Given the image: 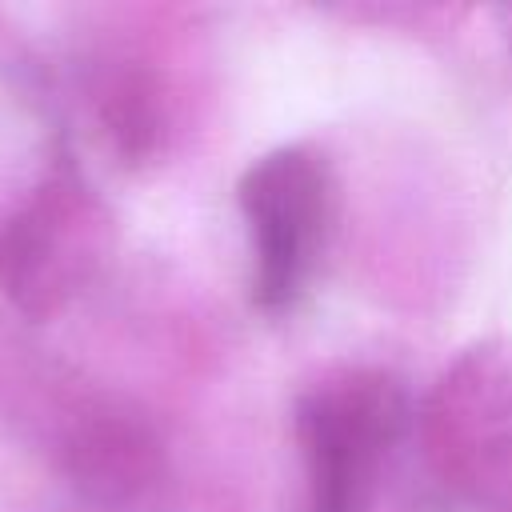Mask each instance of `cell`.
I'll use <instances>...</instances> for the list:
<instances>
[{
    "instance_id": "obj_2",
    "label": "cell",
    "mask_w": 512,
    "mask_h": 512,
    "mask_svg": "<svg viewBox=\"0 0 512 512\" xmlns=\"http://www.w3.org/2000/svg\"><path fill=\"white\" fill-rule=\"evenodd\" d=\"M112 248V208L60 156L0 212V296L28 320H52L100 280Z\"/></svg>"
},
{
    "instance_id": "obj_5",
    "label": "cell",
    "mask_w": 512,
    "mask_h": 512,
    "mask_svg": "<svg viewBox=\"0 0 512 512\" xmlns=\"http://www.w3.org/2000/svg\"><path fill=\"white\" fill-rule=\"evenodd\" d=\"M56 460L88 512H156L172 488L160 428L132 404L88 396L60 424Z\"/></svg>"
},
{
    "instance_id": "obj_3",
    "label": "cell",
    "mask_w": 512,
    "mask_h": 512,
    "mask_svg": "<svg viewBox=\"0 0 512 512\" xmlns=\"http://www.w3.org/2000/svg\"><path fill=\"white\" fill-rule=\"evenodd\" d=\"M416 436L432 476L476 512H512V336L460 348L424 400Z\"/></svg>"
},
{
    "instance_id": "obj_1",
    "label": "cell",
    "mask_w": 512,
    "mask_h": 512,
    "mask_svg": "<svg viewBox=\"0 0 512 512\" xmlns=\"http://www.w3.org/2000/svg\"><path fill=\"white\" fill-rule=\"evenodd\" d=\"M416 404L388 368L344 364L316 376L292 408L304 512H372Z\"/></svg>"
},
{
    "instance_id": "obj_4",
    "label": "cell",
    "mask_w": 512,
    "mask_h": 512,
    "mask_svg": "<svg viewBox=\"0 0 512 512\" xmlns=\"http://www.w3.org/2000/svg\"><path fill=\"white\" fill-rule=\"evenodd\" d=\"M336 200V172L312 144L268 148L244 168L236 204L248 232V288L260 312L284 316L304 300L336 232Z\"/></svg>"
},
{
    "instance_id": "obj_6",
    "label": "cell",
    "mask_w": 512,
    "mask_h": 512,
    "mask_svg": "<svg viewBox=\"0 0 512 512\" xmlns=\"http://www.w3.org/2000/svg\"><path fill=\"white\" fill-rule=\"evenodd\" d=\"M88 100L96 132L124 168H148L168 152L176 132V96L156 64L136 56L104 64L88 84Z\"/></svg>"
}]
</instances>
